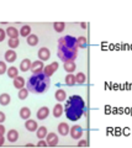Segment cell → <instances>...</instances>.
<instances>
[{"instance_id": "cell-1", "label": "cell", "mask_w": 132, "mask_h": 148, "mask_svg": "<svg viewBox=\"0 0 132 148\" xmlns=\"http://www.w3.org/2000/svg\"><path fill=\"white\" fill-rule=\"evenodd\" d=\"M78 54V43L73 36H64L58 41V57L62 62H74Z\"/></svg>"}, {"instance_id": "cell-2", "label": "cell", "mask_w": 132, "mask_h": 148, "mask_svg": "<svg viewBox=\"0 0 132 148\" xmlns=\"http://www.w3.org/2000/svg\"><path fill=\"white\" fill-rule=\"evenodd\" d=\"M66 116L70 121H78L85 112V103L81 96L79 95H72L67 100L66 104Z\"/></svg>"}, {"instance_id": "cell-3", "label": "cell", "mask_w": 132, "mask_h": 148, "mask_svg": "<svg viewBox=\"0 0 132 148\" xmlns=\"http://www.w3.org/2000/svg\"><path fill=\"white\" fill-rule=\"evenodd\" d=\"M49 85H51V78H48L43 73H37L30 77L26 84V89L34 94H43L49 89Z\"/></svg>"}, {"instance_id": "cell-4", "label": "cell", "mask_w": 132, "mask_h": 148, "mask_svg": "<svg viewBox=\"0 0 132 148\" xmlns=\"http://www.w3.org/2000/svg\"><path fill=\"white\" fill-rule=\"evenodd\" d=\"M43 68H44V66H43L42 61H40V59H38V61H35V62L31 63L30 71L32 72V74H37V73H42Z\"/></svg>"}, {"instance_id": "cell-5", "label": "cell", "mask_w": 132, "mask_h": 148, "mask_svg": "<svg viewBox=\"0 0 132 148\" xmlns=\"http://www.w3.org/2000/svg\"><path fill=\"white\" fill-rule=\"evenodd\" d=\"M58 69V63L57 62H53L52 64H49V66H47V67H44L43 68V74H46V75L48 77V78H51L54 73H56V71Z\"/></svg>"}, {"instance_id": "cell-6", "label": "cell", "mask_w": 132, "mask_h": 148, "mask_svg": "<svg viewBox=\"0 0 132 148\" xmlns=\"http://www.w3.org/2000/svg\"><path fill=\"white\" fill-rule=\"evenodd\" d=\"M70 136L72 138H74V140H79V138L83 136V128H81L80 126H78V125H75V126H73L70 130Z\"/></svg>"}, {"instance_id": "cell-7", "label": "cell", "mask_w": 132, "mask_h": 148, "mask_svg": "<svg viewBox=\"0 0 132 148\" xmlns=\"http://www.w3.org/2000/svg\"><path fill=\"white\" fill-rule=\"evenodd\" d=\"M47 138V145L48 147H56L58 145V136L56 135V133H53V132H49L48 135L46 136Z\"/></svg>"}, {"instance_id": "cell-8", "label": "cell", "mask_w": 132, "mask_h": 148, "mask_svg": "<svg viewBox=\"0 0 132 148\" xmlns=\"http://www.w3.org/2000/svg\"><path fill=\"white\" fill-rule=\"evenodd\" d=\"M49 57H51V52H49V49L47 47H42L40 48L38 51V58L40 61H47V59H49Z\"/></svg>"}, {"instance_id": "cell-9", "label": "cell", "mask_w": 132, "mask_h": 148, "mask_svg": "<svg viewBox=\"0 0 132 148\" xmlns=\"http://www.w3.org/2000/svg\"><path fill=\"white\" fill-rule=\"evenodd\" d=\"M25 127H26L27 131L35 132L36 130L38 128V125H37V122H36L35 120H29V119H27V120H26V122H25Z\"/></svg>"}, {"instance_id": "cell-10", "label": "cell", "mask_w": 132, "mask_h": 148, "mask_svg": "<svg viewBox=\"0 0 132 148\" xmlns=\"http://www.w3.org/2000/svg\"><path fill=\"white\" fill-rule=\"evenodd\" d=\"M49 115V109L47 106H42V108H40L38 111H37V119L38 120H44L47 119Z\"/></svg>"}, {"instance_id": "cell-11", "label": "cell", "mask_w": 132, "mask_h": 148, "mask_svg": "<svg viewBox=\"0 0 132 148\" xmlns=\"http://www.w3.org/2000/svg\"><path fill=\"white\" fill-rule=\"evenodd\" d=\"M16 58H17V54L15 51H12V49H9L5 52V61L9 62V63H14L16 61Z\"/></svg>"}, {"instance_id": "cell-12", "label": "cell", "mask_w": 132, "mask_h": 148, "mask_svg": "<svg viewBox=\"0 0 132 148\" xmlns=\"http://www.w3.org/2000/svg\"><path fill=\"white\" fill-rule=\"evenodd\" d=\"M58 132H60L61 136H67L69 133V126L66 122H61L58 125Z\"/></svg>"}, {"instance_id": "cell-13", "label": "cell", "mask_w": 132, "mask_h": 148, "mask_svg": "<svg viewBox=\"0 0 132 148\" xmlns=\"http://www.w3.org/2000/svg\"><path fill=\"white\" fill-rule=\"evenodd\" d=\"M17 140H19V132L16 130H10L8 132V141L11 143H15Z\"/></svg>"}, {"instance_id": "cell-14", "label": "cell", "mask_w": 132, "mask_h": 148, "mask_svg": "<svg viewBox=\"0 0 132 148\" xmlns=\"http://www.w3.org/2000/svg\"><path fill=\"white\" fill-rule=\"evenodd\" d=\"M19 31H17V29H15L14 26H10L8 27L6 30V36H9V38H19Z\"/></svg>"}, {"instance_id": "cell-15", "label": "cell", "mask_w": 132, "mask_h": 148, "mask_svg": "<svg viewBox=\"0 0 132 148\" xmlns=\"http://www.w3.org/2000/svg\"><path fill=\"white\" fill-rule=\"evenodd\" d=\"M25 79H24V78H22V77H19V75H17L16 78H14V86H15L16 88V89H22V88H24L26 84H25Z\"/></svg>"}, {"instance_id": "cell-16", "label": "cell", "mask_w": 132, "mask_h": 148, "mask_svg": "<svg viewBox=\"0 0 132 148\" xmlns=\"http://www.w3.org/2000/svg\"><path fill=\"white\" fill-rule=\"evenodd\" d=\"M31 63H32V62H31L29 58L22 59L21 63H20V71H21V72H27V71H30Z\"/></svg>"}, {"instance_id": "cell-17", "label": "cell", "mask_w": 132, "mask_h": 148, "mask_svg": "<svg viewBox=\"0 0 132 148\" xmlns=\"http://www.w3.org/2000/svg\"><path fill=\"white\" fill-rule=\"evenodd\" d=\"M54 96H56V99H57L58 103H62V101H64L67 99V92L63 89H58L56 91V94H54Z\"/></svg>"}, {"instance_id": "cell-18", "label": "cell", "mask_w": 132, "mask_h": 148, "mask_svg": "<svg viewBox=\"0 0 132 148\" xmlns=\"http://www.w3.org/2000/svg\"><path fill=\"white\" fill-rule=\"evenodd\" d=\"M53 116L54 117H61L62 114H63V106L61 104H56L53 108V111H52Z\"/></svg>"}, {"instance_id": "cell-19", "label": "cell", "mask_w": 132, "mask_h": 148, "mask_svg": "<svg viewBox=\"0 0 132 148\" xmlns=\"http://www.w3.org/2000/svg\"><path fill=\"white\" fill-rule=\"evenodd\" d=\"M31 116V110L29 108H21L20 109V117L21 119H24V120H27V119H30Z\"/></svg>"}, {"instance_id": "cell-20", "label": "cell", "mask_w": 132, "mask_h": 148, "mask_svg": "<svg viewBox=\"0 0 132 148\" xmlns=\"http://www.w3.org/2000/svg\"><path fill=\"white\" fill-rule=\"evenodd\" d=\"M10 101H11V98L9 94H6V92H4V94L0 95V105L6 106V105L10 104Z\"/></svg>"}, {"instance_id": "cell-21", "label": "cell", "mask_w": 132, "mask_h": 148, "mask_svg": "<svg viewBox=\"0 0 132 148\" xmlns=\"http://www.w3.org/2000/svg\"><path fill=\"white\" fill-rule=\"evenodd\" d=\"M36 132H37L36 135H37V137L40 138V140L44 138V137L47 136V133H48V132H47V128L44 127V126H41L40 128H37V130H36Z\"/></svg>"}, {"instance_id": "cell-22", "label": "cell", "mask_w": 132, "mask_h": 148, "mask_svg": "<svg viewBox=\"0 0 132 148\" xmlns=\"http://www.w3.org/2000/svg\"><path fill=\"white\" fill-rule=\"evenodd\" d=\"M6 73H8V75H9V78H16L17 77V74H19V69H17L16 67H10L6 71Z\"/></svg>"}, {"instance_id": "cell-23", "label": "cell", "mask_w": 132, "mask_h": 148, "mask_svg": "<svg viewBox=\"0 0 132 148\" xmlns=\"http://www.w3.org/2000/svg\"><path fill=\"white\" fill-rule=\"evenodd\" d=\"M66 84L68 86H73V85H75L77 83H75V75H73V74H68V75L66 77Z\"/></svg>"}, {"instance_id": "cell-24", "label": "cell", "mask_w": 132, "mask_h": 148, "mask_svg": "<svg viewBox=\"0 0 132 148\" xmlns=\"http://www.w3.org/2000/svg\"><path fill=\"white\" fill-rule=\"evenodd\" d=\"M20 35L21 36H24V37H27V36H30L31 35V27L29 25H24L20 29Z\"/></svg>"}, {"instance_id": "cell-25", "label": "cell", "mask_w": 132, "mask_h": 148, "mask_svg": "<svg viewBox=\"0 0 132 148\" xmlns=\"http://www.w3.org/2000/svg\"><path fill=\"white\" fill-rule=\"evenodd\" d=\"M75 68H77V66H75L74 62H67V63H64V69H66V72H68V73H73L75 71Z\"/></svg>"}, {"instance_id": "cell-26", "label": "cell", "mask_w": 132, "mask_h": 148, "mask_svg": "<svg viewBox=\"0 0 132 148\" xmlns=\"http://www.w3.org/2000/svg\"><path fill=\"white\" fill-rule=\"evenodd\" d=\"M27 43H29L30 46H36L38 43V37L36 35H30L27 36Z\"/></svg>"}, {"instance_id": "cell-27", "label": "cell", "mask_w": 132, "mask_h": 148, "mask_svg": "<svg viewBox=\"0 0 132 148\" xmlns=\"http://www.w3.org/2000/svg\"><path fill=\"white\" fill-rule=\"evenodd\" d=\"M85 80H86V78H85L84 73H78L75 75V83H77V84L81 85V84H84V83H85Z\"/></svg>"}, {"instance_id": "cell-28", "label": "cell", "mask_w": 132, "mask_h": 148, "mask_svg": "<svg viewBox=\"0 0 132 148\" xmlns=\"http://www.w3.org/2000/svg\"><path fill=\"white\" fill-rule=\"evenodd\" d=\"M77 43H78V48L80 47V48H85L86 47V38L85 37H83V36H80L79 38H77Z\"/></svg>"}, {"instance_id": "cell-29", "label": "cell", "mask_w": 132, "mask_h": 148, "mask_svg": "<svg viewBox=\"0 0 132 148\" xmlns=\"http://www.w3.org/2000/svg\"><path fill=\"white\" fill-rule=\"evenodd\" d=\"M53 27H54V30H56L57 32H62L63 30H64L66 24H64V22H54Z\"/></svg>"}, {"instance_id": "cell-30", "label": "cell", "mask_w": 132, "mask_h": 148, "mask_svg": "<svg viewBox=\"0 0 132 148\" xmlns=\"http://www.w3.org/2000/svg\"><path fill=\"white\" fill-rule=\"evenodd\" d=\"M8 45H9V47H10V48H16L17 46L20 45L19 38H9Z\"/></svg>"}, {"instance_id": "cell-31", "label": "cell", "mask_w": 132, "mask_h": 148, "mask_svg": "<svg viewBox=\"0 0 132 148\" xmlns=\"http://www.w3.org/2000/svg\"><path fill=\"white\" fill-rule=\"evenodd\" d=\"M29 90L27 89H25V88H22V89H20V91H19V99L20 100H25L26 98H27V95H29Z\"/></svg>"}, {"instance_id": "cell-32", "label": "cell", "mask_w": 132, "mask_h": 148, "mask_svg": "<svg viewBox=\"0 0 132 148\" xmlns=\"http://www.w3.org/2000/svg\"><path fill=\"white\" fill-rule=\"evenodd\" d=\"M6 71H8L6 64L4 63V62L0 61V75H1V74H5V73H6Z\"/></svg>"}, {"instance_id": "cell-33", "label": "cell", "mask_w": 132, "mask_h": 148, "mask_svg": "<svg viewBox=\"0 0 132 148\" xmlns=\"http://www.w3.org/2000/svg\"><path fill=\"white\" fill-rule=\"evenodd\" d=\"M5 37H6V31L0 29V42H3V41L5 40Z\"/></svg>"}, {"instance_id": "cell-34", "label": "cell", "mask_w": 132, "mask_h": 148, "mask_svg": "<svg viewBox=\"0 0 132 148\" xmlns=\"http://www.w3.org/2000/svg\"><path fill=\"white\" fill-rule=\"evenodd\" d=\"M78 147H88V143H86L85 140H83V141H80L78 143Z\"/></svg>"}, {"instance_id": "cell-35", "label": "cell", "mask_w": 132, "mask_h": 148, "mask_svg": "<svg viewBox=\"0 0 132 148\" xmlns=\"http://www.w3.org/2000/svg\"><path fill=\"white\" fill-rule=\"evenodd\" d=\"M4 121H5V114L3 111H0V123H3Z\"/></svg>"}, {"instance_id": "cell-36", "label": "cell", "mask_w": 132, "mask_h": 148, "mask_svg": "<svg viewBox=\"0 0 132 148\" xmlns=\"http://www.w3.org/2000/svg\"><path fill=\"white\" fill-rule=\"evenodd\" d=\"M37 147H48V145H47V142H44V141H40Z\"/></svg>"}, {"instance_id": "cell-37", "label": "cell", "mask_w": 132, "mask_h": 148, "mask_svg": "<svg viewBox=\"0 0 132 148\" xmlns=\"http://www.w3.org/2000/svg\"><path fill=\"white\" fill-rule=\"evenodd\" d=\"M5 133V127H4V125L0 123V135H4Z\"/></svg>"}, {"instance_id": "cell-38", "label": "cell", "mask_w": 132, "mask_h": 148, "mask_svg": "<svg viewBox=\"0 0 132 148\" xmlns=\"http://www.w3.org/2000/svg\"><path fill=\"white\" fill-rule=\"evenodd\" d=\"M4 142H5V138H4V135H0V147L4 145Z\"/></svg>"}, {"instance_id": "cell-39", "label": "cell", "mask_w": 132, "mask_h": 148, "mask_svg": "<svg viewBox=\"0 0 132 148\" xmlns=\"http://www.w3.org/2000/svg\"><path fill=\"white\" fill-rule=\"evenodd\" d=\"M80 26H81V29H86V24H85V22H81Z\"/></svg>"}]
</instances>
